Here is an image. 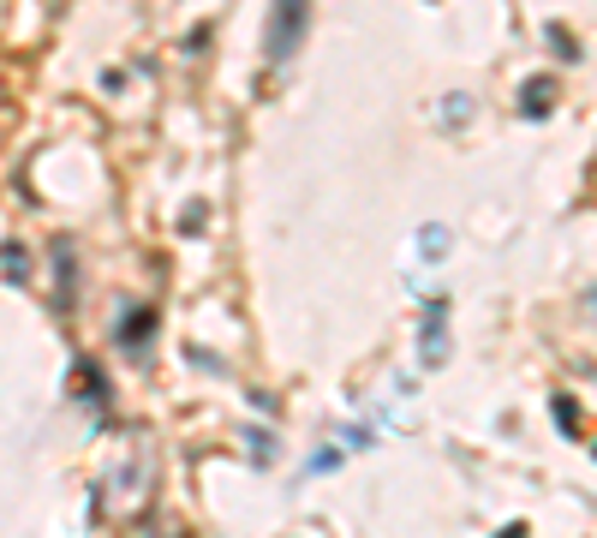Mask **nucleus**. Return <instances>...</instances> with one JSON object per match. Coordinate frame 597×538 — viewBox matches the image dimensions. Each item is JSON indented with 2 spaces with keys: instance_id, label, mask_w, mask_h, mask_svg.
I'll return each mask as SVG.
<instances>
[{
  "instance_id": "obj_1",
  "label": "nucleus",
  "mask_w": 597,
  "mask_h": 538,
  "mask_svg": "<svg viewBox=\"0 0 597 538\" xmlns=\"http://www.w3.org/2000/svg\"><path fill=\"white\" fill-rule=\"evenodd\" d=\"M305 12H311V0H276V19H269V60H276V67L299 49Z\"/></svg>"
},
{
  "instance_id": "obj_2",
  "label": "nucleus",
  "mask_w": 597,
  "mask_h": 538,
  "mask_svg": "<svg viewBox=\"0 0 597 538\" xmlns=\"http://www.w3.org/2000/svg\"><path fill=\"white\" fill-rule=\"evenodd\" d=\"M442 318H448V299H430V318H425V366L442 359Z\"/></svg>"
},
{
  "instance_id": "obj_3",
  "label": "nucleus",
  "mask_w": 597,
  "mask_h": 538,
  "mask_svg": "<svg viewBox=\"0 0 597 538\" xmlns=\"http://www.w3.org/2000/svg\"><path fill=\"white\" fill-rule=\"evenodd\" d=\"M550 102H556V84H550V78H531V90L520 97V108L531 120H544V108H550Z\"/></svg>"
},
{
  "instance_id": "obj_4",
  "label": "nucleus",
  "mask_w": 597,
  "mask_h": 538,
  "mask_svg": "<svg viewBox=\"0 0 597 538\" xmlns=\"http://www.w3.org/2000/svg\"><path fill=\"white\" fill-rule=\"evenodd\" d=\"M329 467H341V449H322L317 461H311V472H329Z\"/></svg>"
},
{
  "instance_id": "obj_5",
  "label": "nucleus",
  "mask_w": 597,
  "mask_h": 538,
  "mask_svg": "<svg viewBox=\"0 0 597 538\" xmlns=\"http://www.w3.org/2000/svg\"><path fill=\"white\" fill-rule=\"evenodd\" d=\"M496 538H520V527H503V532H496Z\"/></svg>"
}]
</instances>
